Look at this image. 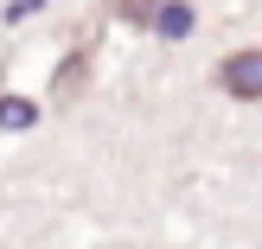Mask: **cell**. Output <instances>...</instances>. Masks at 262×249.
Instances as JSON below:
<instances>
[{"mask_svg":"<svg viewBox=\"0 0 262 249\" xmlns=\"http://www.w3.org/2000/svg\"><path fill=\"white\" fill-rule=\"evenodd\" d=\"M154 32H160V38H186V32H192V0H160Z\"/></svg>","mask_w":262,"mask_h":249,"instance_id":"7a4b0ae2","label":"cell"},{"mask_svg":"<svg viewBox=\"0 0 262 249\" xmlns=\"http://www.w3.org/2000/svg\"><path fill=\"white\" fill-rule=\"evenodd\" d=\"M0 122H7V128H26V122H32V109H26V102H0Z\"/></svg>","mask_w":262,"mask_h":249,"instance_id":"277c9868","label":"cell"},{"mask_svg":"<svg viewBox=\"0 0 262 249\" xmlns=\"http://www.w3.org/2000/svg\"><path fill=\"white\" fill-rule=\"evenodd\" d=\"M115 13H122L128 26H154V13H160V0H115Z\"/></svg>","mask_w":262,"mask_h":249,"instance_id":"3957f363","label":"cell"},{"mask_svg":"<svg viewBox=\"0 0 262 249\" xmlns=\"http://www.w3.org/2000/svg\"><path fill=\"white\" fill-rule=\"evenodd\" d=\"M217 83H224L230 96H243V102H262V45L224 58V64H217Z\"/></svg>","mask_w":262,"mask_h":249,"instance_id":"6da1fadb","label":"cell"}]
</instances>
